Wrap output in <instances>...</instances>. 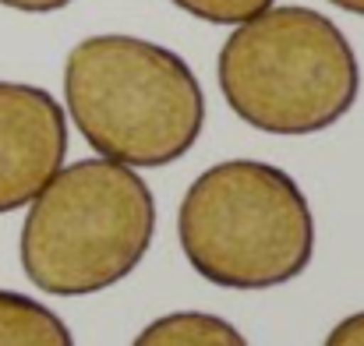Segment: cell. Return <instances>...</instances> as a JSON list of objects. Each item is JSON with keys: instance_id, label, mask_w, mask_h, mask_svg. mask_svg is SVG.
<instances>
[{"instance_id": "1", "label": "cell", "mask_w": 364, "mask_h": 346, "mask_svg": "<svg viewBox=\"0 0 364 346\" xmlns=\"http://www.w3.org/2000/svg\"><path fill=\"white\" fill-rule=\"evenodd\" d=\"M64 107L100 159L131 170L184 159L205 127V92L188 60L124 32L89 36L71 46Z\"/></svg>"}, {"instance_id": "10", "label": "cell", "mask_w": 364, "mask_h": 346, "mask_svg": "<svg viewBox=\"0 0 364 346\" xmlns=\"http://www.w3.org/2000/svg\"><path fill=\"white\" fill-rule=\"evenodd\" d=\"M4 7L11 11H25V14H53V11H64L68 4L75 0H0Z\"/></svg>"}, {"instance_id": "6", "label": "cell", "mask_w": 364, "mask_h": 346, "mask_svg": "<svg viewBox=\"0 0 364 346\" xmlns=\"http://www.w3.org/2000/svg\"><path fill=\"white\" fill-rule=\"evenodd\" d=\"M0 346H75V336L43 301L0 290Z\"/></svg>"}, {"instance_id": "2", "label": "cell", "mask_w": 364, "mask_h": 346, "mask_svg": "<svg viewBox=\"0 0 364 346\" xmlns=\"http://www.w3.org/2000/svg\"><path fill=\"white\" fill-rule=\"evenodd\" d=\"M216 75L227 107L247 127L283 138L340 124L361 96V64L347 32L301 4L234 25Z\"/></svg>"}, {"instance_id": "7", "label": "cell", "mask_w": 364, "mask_h": 346, "mask_svg": "<svg viewBox=\"0 0 364 346\" xmlns=\"http://www.w3.org/2000/svg\"><path fill=\"white\" fill-rule=\"evenodd\" d=\"M131 346H251L237 325L209 311H170L149 322Z\"/></svg>"}, {"instance_id": "5", "label": "cell", "mask_w": 364, "mask_h": 346, "mask_svg": "<svg viewBox=\"0 0 364 346\" xmlns=\"http://www.w3.org/2000/svg\"><path fill=\"white\" fill-rule=\"evenodd\" d=\"M68 159V114L39 85L0 82V216L25 209Z\"/></svg>"}, {"instance_id": "4", "label": "cell", "mask_w": 364, "mask_h": 346, "mask_svg": "<svg viewBox=\"0 0 364 346\" xmlns=\"http://www.w3.org/2000/svg\"><path fill=\"white\" fill-rule=\"evenodd\" d=\"M177 240L188 265L223 290L294 283L315 258V216L301 184L262 159H223L181 198Z\"/></svg>"}, {"instance_id": "11", "label": "cell", "mask_w": 364, "mask_h": 346, "mask_svg": "<svg viewBox=\"0 0 364 346\" xmlns=\"http://www.w3.org/2000/svg\"><path fill=\"white\" fill-rule=\"evenodd\" d=\"M333 7H340V11H347V14H358L364 18V0H329Z\"/></svg>"}, {"instance_id": "9", "label": "cell", "mask_w": 364, "mask_h": 346, "mask_svg": "<svg viewBox=\"0 0 364 346\" xmlns=\"http://www.w3.org/2000/svg\"><path fill=\"white\" fill-rule=\"evenodd\" d=\"M322 346H364V311L340 318V322L329 329V336H326Z\"/></svg>"}, {"instance_id": "3", "label": "cell", "mask_w": 364, "mask_h": 346, "mask_svg": "<svg viewBox=\"0 0 364 346\" xmlns=\"http://www.w3.org/2000/svg\"><path fill=\"white\" fill-rule=\"evenodd\" d=\"M156 237V198L138 170L78 159L28 202L18 258L50 297H92L124 283Z\"/></svg>"}, {"instance_id": "8", "label": "cell", "mask_w": 364, "mask_h": 346, "mask_svg": "<svg viewBox=\"0 0 364 346\" xmlns=\"http://www.w3.org/2000/svg\"><path fill=\"white\" fill-rule=\"evenodd\" d=\"M170 4L209 25H241L247 18L269 11L276 0H170Z\"/></svg>"}]
</instances>
